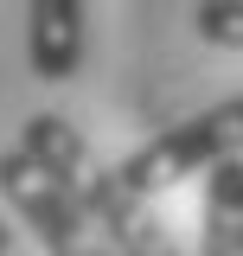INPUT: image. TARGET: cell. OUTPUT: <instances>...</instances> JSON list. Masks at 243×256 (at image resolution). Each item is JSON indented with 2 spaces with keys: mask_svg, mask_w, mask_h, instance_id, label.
<instances>
[{
  "mask_svg": "<svg viewBox=\"0 0 243 256\" xmlns=\"http://www.w3.org/2000/svg\"><path fill=\"white\" fill-rule=\"evenodd\" d=\"M198 256H243V154L218 160L205 173L198 205Z\"/></svg>",
  "mask_w": 243,
  "mask_h": 256,
  "instance_id": "obj_5",
  "label": "cell"
},
{
  "mask_svg": "<svg viewBox=\"0 0 243 256\" xmlns=\"http://www.w3.org/2000/svg\"><path fill=\"white\" fill-rule=\"evenodd\" d=\"M0 198H6V212L38 237V250H45V256H116V250H109V237L96 230L90 205L64 186L58 173H45L20 141L0 154Z\"/></svg>",
  "mask_w": 243,
  "mask_h": 256,
  "instance_id": "obj_3",
  "label": "cell"
},
{
  "mask_svg": "<svg viewBox=\"0 0 243 256\" xmlns=\"http://www.w3.org/2000/svg\"><path fill=\"white\" fill-rule=\"evenodd\" d=\"M243 154V96H224V102H212V109H198V116H186V122L160 128V134H148L134 154H122L116 166L134 180L141 192H173L186 186V180H205L218 160Z\"/></svg>",
  "mask_w": 243,
  "mask_h": 256,
  "instance_id": "obj_2",
  "label": "cell"
},
{
  "mask_svg": "<svg viewBox=\"0 0 243 256\" xmlns=\"http://www.w3.org/2000/svg\"><path fill=\"white\" fill-rule=\"evenodd\" d=\"M90 45V0H26V64L38 84H70Z\"/></svg>",
  "mask_w": 243,
  "mask_h": 256,
  "instance_id": "obj_4",
  "label": "cell"
},
{
  "mask_svg": "<svg viewBox=\"0 0 243 256\" xmlns=\"http://www.w3.org/2000/svg\"><path fill=\"white\" fill-rule=\"evenodd\" d=\"M192 32L205 45H218V52H243V0H198Z\"/></svg>",
  "mask_w": 243,
  "mask_h": 256,
  "instance_id": "obj_6",
  "label": "cell"
},
{
  "mask_svg": "<svg viewBox=\"0 0 243 256\" xmlns=\"http://www.w3.org/2000/svg\"><path fill=\"white\" fill-rule=\"evenodd\" d=\"M20 148H26L45 173H58L64 186L90 205L96 230L109 237L116 256H186V244L173 237V224L160 218L154 192H141L122 166H109V160L77 134V122H64L58 109L26 116V122H20Z\"/></svg>",
  "mask_w": 243,
  "mask_h": 256,
  "instance_id": "obj_1",
  "label": "cell"
},
{
  "mask_svg": "<svg viewBox=\"0 0 243 256\" xmlns=\"http://www.w3.org/2000/svg\"><path fill=\"white\" fill-rule=\"evenodd\" d=\"M0 256H13V218H0Z\"/></svg>",
  "mask_w": 243,
  "mask_h": 256,
  "instance_id": "obj_7",
  "label": "cell"
}]
</instances>
